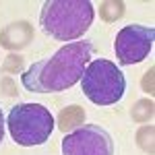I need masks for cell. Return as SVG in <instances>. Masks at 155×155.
I'll use <instances>...</instances> for the list:
<instances>
[{"label":"cell","mask_w":155,"mask_h":155,"mask_svg":"<svg viewBox=\"0 0 155 155\" xmlns=\"http://www.w3.org/2000/svg\"><path fill=\"white\" fill-rule=\"evenodd\" d=\"M93 56V46L85 39L71 41L46 60L31 64L21 74V83L31 93H58L81 81Z\"/></svg>","instance_id":"obj_1"},{"label":"cell","mask_w":155,"mask_h":155,"mask_svg":"<svg viewBox=\"0 0 155 155\" xmlns=\"http://www.w3.org/2000/svg\"><path fill=\"white\" fill-rule=\"evenodd\" d=\"M95 19V8L89 0H48L39 12L44 33L52 39L68 41L83 37Z\"/></svg>","instance_id":"obj_2"},{"label":"cell","mask_w":155,"mask_h":155,"mask_svg":"<svg viewBox=\"0 0 155 155\" xmlns=\"http://www.w3.org/2000/svg\"><path fill=\"white\" fill-rule=\"evenodd\" d=\"M81 87L87 99L95 106H114L126 91V79L114 62L93 60L87 64L81 77Z\"/></svg>","instance_id":"obj_3"},{"label":"cell","mask_w":155,"mask_h":155,"mask_svg":"<svg viewBox=\"0 0 155 155\" xmlns=\"http://www.w3.org/2000/svg\"><path fill=\"white\" fill-rule=\"evenodd\" d=\"M8 132L17 145H44L54 130V118L41 104H19L8 112Z\"/></svg>","instance_id":"obj_4"},{"label":"cell","mask_w":155,"mask_h":155,"mask_svg":"<svg viewBox=\"0 0 155 155\" xmlns=\"http://www.w3.org/2000/svg\"><path fill=\"white\" fill-rule=\"evenodd\" d=\"M62 155H114V141L106 128L83 124L62 139Z\"/></svg>","instance_id":"obj_5"},{"label":"cell","mask_w":155,"mask_h":155,"mask_svg":"<svg viewBox=\"0 0 155 155\" xmlns=\"http://www.w3.org/2000/svg\"><path fill=\"white\" fill-rule=\"evenodd\" d=\"M155 29L147 25H126L116 35L114 50L120 64H137L143 62L153 48Z\"/></svg>","instance_id":"obj_6"},{"label":"cell","mask_w":155,"mask_h":155,"mask_svg":"<svg viewBox=\"0 0 155 155\" xmlns=\"http://www.w3.org/2000/svg\"><path fill=\"white\" fill-rule=\"evenodd\" d=\"M33 41V27L27 21L8 23L0 31V46L8 52H19Z\"/></svg>","instance_id":"obj_7"},{"label":"cell","mask_w":155,"mask_h":155,"mask_svg":"<svg viewBox=\"0 0 155 155\" xmlns=\"http://www.w3.org/2000/svg\"><path fill=\"white\" fill-rule=\"evenodd\" d=\"M85 122V110L81 106H66L58 114V128L62 132H72L74 128L83 126Z\"/></svg>","instance_id":"obj_8"},{"label":"cell","mask_w":155,"mask_h":155,"mask_svg":"<svg viewBox=\"0 0 155 155\" xmlns=\"http://www.w3.org/2000/svg\"><path fill=\"white\" fill-rule=\"evenodd\" d=\"M124 11H126V4L122 0H106L99 4V17L106 23H116L118 19H122Z\"/></svg>","instance_id":"obj_9"},{"label":"cell","mask_w":155,"mask_h":155,"mask_svg":"<svg viewBox=\"0 0 155 155\" xmlns=\"http://www.w3.org/2000/svg\"><path fill=\"white\" fill-rule=\"evenodd\" d=\"M155 114V104L151 99H139L130 107V116L134 122H151Z\"/></svg>","instance_id":"obj_10"},{"label":"cell","mask_w":155,"mask_h":155,"mask_svg":"<svg viewBox=\"0 0 155 155\" xmlns=\"http://www.w3.org/2000/svg\"><path fill=\"white\" fill-rule=\"evenodd\" d=\"M153 137H155V128L153 124H147V126H143L141 130L137 132V145L143 149L145 153L153 155L155 151V145H153Z\"/></svg>","instance_id":"obj_11"},{"label":"cell","mask_w":155,"mask_h":155,"mask_svg":"<svg viewBox=\"0 0 155 155\" xmlns=\"http://www.w3.org/2000/svg\"><path fill=\"white\" fill-rule=\"evenodd\" d=\"M25 68V58L19 54H11L6 56V60L2 62V72L6 74H15V72H23Z\"/></svg>","instance_id":"obj_12"},{"label":"cell","mask_w":155,"mask_h":155,"mask_svg":"<svg viewBox=\"0 0 155 155\" xmlns=\"http://www.w3.org/2000/svg\"><path fill=\"white\" fill-rule=\"evenodd\" d=\"M153 74H155V68L151 66L149 71L143 74V79H141V89H143L145 93H149V95H153Z\"/></svg>","instance_id":"obj_13"},{"label":"cell","mask_w":155,"mask_h":155,"mask_svg":"<svg viewBox=\"0 0 155 155\" xmlns=\"http://www.w3.org/2000/svg\"><path fill=\"white\" fill-rule=\"evenodd\" d=\"M0 87H2V93H4V95H11V97H12V95H17V85L12 83L8 77L0 81Z\"/></svg>","instance_id":"obj_14"},{"label":"cell","mask_w":155,"mask_h":155,"mask_svg":"<svg viewBox=\"0 0 155 155\" xmlns=\"http://www.w3.org/2000/svg\"><path fill=\"white\" fill-rule=\"evenodd\" d=\"M4 139V116H2V110H0V143Z\"/></svg>","instance_id":"obj_15"}]
</instances>
